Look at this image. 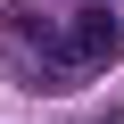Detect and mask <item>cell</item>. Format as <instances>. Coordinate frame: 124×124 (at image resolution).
<instances>
[{"label":"cell","mask_w":124,"mask_h":124,"mask_svg":"<svg viewBox=\"0 0 124 124\" xmlns=\"http://www.w3.org/2000/svg\"><path fill=\"white\" fill-rule=\"evenodd\" d=\"M50 50H58V75H99L108 58L124 50V33H116V17H108V8H75L66 25L50 33Z\"/></svg>","instance_id":"cell-1"},{"label":"cell","mask_w":124,"mask_h":124,"mask_svg":"<svg viewBox=\"0 0 124 124\" xmlns=\"http://www.w3.org/2000/svg\"><path fill=\"white\" fill-rule=\"evenodd\" d=\"M83 8H99V0H83Z\"/></svg>","instance_id":"cell-2"}]
</instances>
